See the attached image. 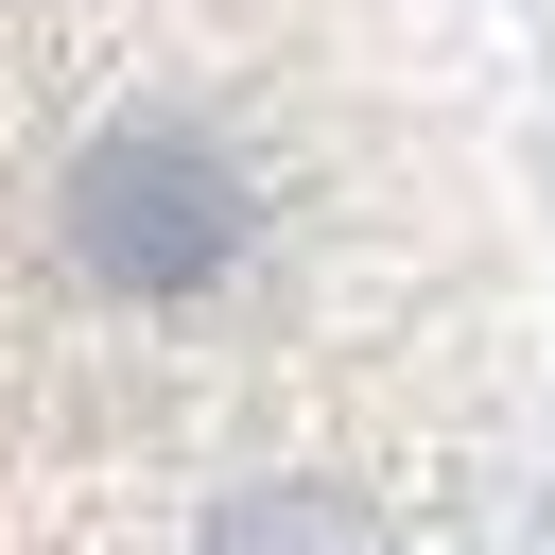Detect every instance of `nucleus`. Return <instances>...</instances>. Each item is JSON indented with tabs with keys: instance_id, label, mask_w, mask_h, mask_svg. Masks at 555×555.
<instances>
[{
	"instance_id": "1",
	"label": "nucleus",
	"mask_w": 555,
	"mask_h": 555,
	"mask_svg": "<svg viewBox=\"0 0 555 555\" xmlns=\"http://www.w3.org/2000/svg\"><path fill=\"white\" fill-rule=\"evenodd\" d=\"M555 243L451 0H0V555H520Z\"/></svg>"
}]
</instances>
